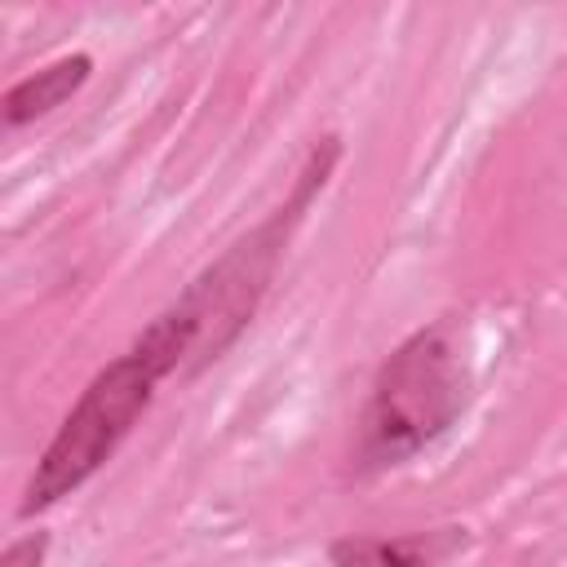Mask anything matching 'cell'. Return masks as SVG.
<instances>
[{"label":"cell","mask_w":567,"mask_h":567,"mask_svg":"<svg viewBox=\"0 0 567 567\" xmlns=\"http://www.w3.org/2000/svg\"><path fill=\"white\" fill-rule=\"evenodd\" d=\"M89 71H93V58H89V53H71V58H58V62H49L44 71L18 80V84L4 93V124H9V128H22V124L49 115L53 106H62V102L89 80Z\"/></svg>","instance_id":"5b68a950"},{"label":"cell","mask_w":567,"mask_h":567,"mask_svg":"<svg viewBox=\"0 0 567 567\" xmlns=\"http://www.w3.org/2000/svg\"><path fill=\"white\" fill-rule=\"evenodd\" d=\"M159 381H164V372L142 350H128V354L111 359L84 385V394L75 399V408L62 416L58 434L40 452L18 514L31 518V514L58 505L62 496H71L75 487H84L111 461V452L128 439L137 416L151 408V394H155Z\"/></svg>","instance_id":"3957f363"},{"label":"cell","mask_w":567,"mask_h":567,"mask_svg":"<svg viewBox=\"0 0 567 567\" xmlns=\"http://www.w3.org/2000/svg\"><path fill=\"white\" fill-rule=\"evenodd\" d=\"M44 554H49V536L44 532H27V536L4 545L0 567H44Z\"/></svg>","instance_id":"8992f818"},{"label":"cell","mask_w":567,"mask_h":567,"mask_svg":"<svg viewBox=\"0 0 567 567\" xmlns=\"http://www.w3.org/2000/svg\"><path fill=\"white\" fill-rule=\"evenodd\" d=\"M474 390L456 323L439 319L403 337L372 377L354 434V470L381 474L412 461L456 425Z\"/></svg>","instance_id":"7a4b0ae2"},{"label":"cell","mask_w":567,"mask_h":567,"mask_svg":"<svg viewBox=\"0 0 567 567\" xmlns=\"http://www.w3.org/2000/svg\"><path fill=\"white\" fill-rule=\"evenodd\" d=\"M337 159H341V142L323 137L306 155L288 199L266 221H257L248 235H239L213 266H204L182 288V297L164 315H155L146 323V332L133 341V350H142L164 377L199 372L213 359H221L235 346V337L252 323V315H257V306H261V297H266V288L275 279V266H279L292 230L301 226V217L315 204V195L328 186Z\"/></svg>","instance_id":"6da1fadb"},{"label":"cell","mask_w":567,"mask_h":567,"mask_svg":"<svg viewBox=\"0 0 567 567\" xmlns=\"http://www.w3.org/2000/svg\"><path fill=\"white\" fill-rule=\"evenodd\" d=\"M456 532H421V536H341L332 545L337 567H439L456 549Z\"/></svg>","instance_id":"277c9868"}]
</instances>
